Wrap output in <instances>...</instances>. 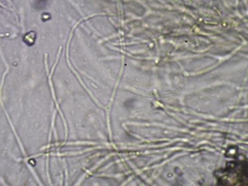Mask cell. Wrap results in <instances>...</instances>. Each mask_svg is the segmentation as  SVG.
<instances>
[{
  "label": "cell",
  "instance_id": "obj_1",
  "mask_svg": "<svg viewBox=\"0 0 248 186\" xmlns=\"http://www.w3.org/2000/svg\"><path fill=\"white\" fill-rule=\"evenodd\" d=\"M34 32L33 31H30L28 32L25 36H24V42H26L27 43V45H29V46H31V45H33L34 42H35V35H33Z\"/></svg>",
  "mask_w": 248,
  "mask_h": 186
}]
</instances>
